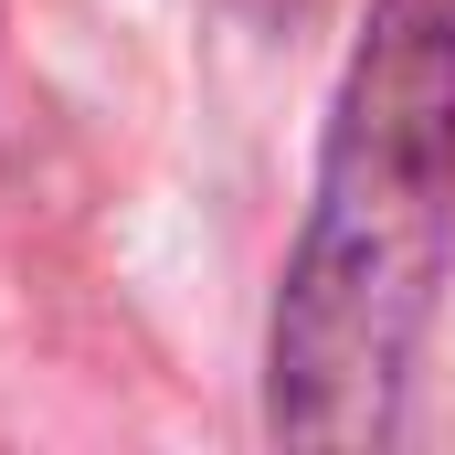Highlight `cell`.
<instances>
[{
    "instance_id": "6da1fadb",
    "label": "cell",
    "mask_w": 455,
    "mask_h": 455,
    "mask_svg": "<svg viewBox=\"0 0 455 455\" xmlns=\"http://www.w3.org/2000/svg\"><path fill=\"white\" fill-rule=\"evenodd\" d=\"M455 223V0H381L329 138L318 233L275 329V424L360 445L392 424Z\"/></svg>"
}]
</instances>
